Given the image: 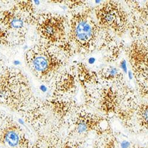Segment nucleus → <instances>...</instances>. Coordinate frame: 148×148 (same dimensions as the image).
Instances as JSON below:
<instances>
[{
    "label": "nucleus",
    "instance_id": "obj_1",
    "mask_svg": "<svg viewBox=\"0 0 148 148\" xmlns=\"http://www.w3.org/2000/svg\"><path fill=\"white\" fill-rule=\"evenodd\" d=\"M85 90V106L92 107L104 116H116L127 127L130 126L134 111L140 100L136 90L126 82L107 85L98 79L96 71L88 69L81 84Z\"/></svg>",
    "mask_w": 148,
    "mask_h": 148
},
{
    "label": "nucleus",
    "instance_id": "obj_2",
    "mask_svg": "<svg viewBox=\"0 0 148 148\" xmlns=\"http://www.w3.org/2000/svg\"><path fill=\"white\" fill-rule=\"evenodd\" d=\"M104 32L96 20L94 8L87 5L72 11L68 18L69 57L89 55L97 51Z\"/></svg>",
    "mask_w": 148,
    "mask_h": 148
},
{
    "label": "nucleus",
    "instance_id": "obj_3",
    "mask_svg": "<svg viewBox=\"0 0 148 148\" xmlns=\"http://www.w3.org/2000/svg\"><path fill=\"white\" fill-rule=\"evenodd\" d=\"M37 100L27 76L0 57V105L24 114Z\"/></svg>",
    "mask_w": 148,
    "mask_h": 148
},
{
    "label": "nucleus",
    "instance_id": "obj_4",
    "mask_svg": "<svg viewBox=\"0 0 148 148\" xmlns=\"http://www.w3.org/2000/svg\"><path fill=\"white\" fill-rule=\"evenodd\" d=\"M36 14L32 1H17L0 14V45L16 47L26 41L29 27L35 25Z\"/></svg>",
    "mask_w": 148,
    "mask_h": 148
},
{
    "label": "nucleus",
    "instance_id": "obj_5",
    "mask_svg": "<svg viewBox=\"0 0 148 148\" xmlns=\"http://www.w3.org/2000/svg\"><path fill=\"white\" fill-rule=\"evenodd\" d=\"M68 57L59 49L40 42L29 48L24 55L27 66L43 82H53L66 65Z\"/></svg>",
    "mask_w": 148,
    "mask_h": 148
},
{
    "label": "nucleus",
    "instance_id": "obj_6",
    "mask_svg": "<svg viewBox=\"0 0 148 148\" xmlns=\"http://www.w3.org/2000/svg\"><path fill=\"white\" fill-rule=\"evenodd\" d=\"M42 42L59 49L68 58V19L63 15L52 13L38 14L35 25Z\"/></svg>",
    "mask_w": 148,
    "mask_h": 148
},
{
    "label": "nucleus",
    "instance_id": "obj_7",
    "mask_svg": "<svg viewBox=\"0 0 148 148\" xmlns=\"http://www.w3.org/2000/svg\"><path fill=\"white\" fill-rule=\"evenodd\" d=\"M96 20L103 29L117 38L129 32V17L126 7L117 1L109 0L94 8Z\"/></svg>",
    "mask_w": 148,
    "mask_h": 148
},
{
    "label": "nucleus",
    "instance_id": "obj_8",
    "mask_svg": "<svg viewBox=\"0 0 148 148\" xmlns=\"http://www.w3.org/2000/svg\"><path fill=\"white\" fill-rule=\"evenodd\" d=\"M139 96L148 100V43L133 40L125 50Z\"/></svg>",
    "mask_w": 148,
    "mask_h": 148
},
{
    "label": "nucleus",
    "instance_id": "obj_9",
    "mask_svg": "<svg viewBox=\"0 0 148 148\" xmlns=\"http://www.w3.org/2000/svg\"><path fill=\"white\" fill-rule=\"evenodd\" d=\"M129 17L128 33L133 40L148 43V1H125Z\"/></svg>",
    "mask_w": 148,
    "mask_h": 148
},
{
    "label": "nucleus",
    "instance_id": "obj_10",
    "mask_svg": "<svg viewBox=\"0 0 148 148\" xmlns=\"http://www.w3.org/2000/svg\"><path fill=\"white\" fill-rule=\"evenodd\" d=\"M52 83H54V97L65 98V95L73 93L79 83L76 66L65 68Z\"/></svg>",
    "mask_w": 148,
    "mask_h": 148
},
{
    "label": "nucleus",
    "instance_id": "obj_11",
    "mask_svg": "<svg viewBox=\"0 0 148 148\" xmlns=\"http://www.w3.org/2000/svg\"><path fill=\"white\" fill-rule=\"evenodd\" d=\"M98 81L107 85H119L126 82L122 71L114 66L108 65L96 72Z\"/></svg>",
    "mask_w": 148,
    "mask_h": 148
},
{
    "label": "nucleus",
    "instance_id": "obj_12",
    "mask_svg": "<svg viewBox=\"0 0 148 148\" xmlns=\"http://www.w3.org/2000/svg\"><path fill=\"white\" fill-rule=\"evenodd\" d=\"M134 127L148 130V100L140 102L134 111Z\"/></svg>",
    "mask_w": 148,
    "mask_h": 148
},
{
    "label": "nucleus",
    "instance_id": "obj_13",
    "mask_svg": "<svg viewBox=\"0 0 148 148\" xmlns=\"http://www.w3.org/2000/svg\"><path fill=\"white\" fill-rule=\"evenodd\" d=\"M13 126V125H11V126L6 129L4 138L8 145L11 147H14L20 142V135L17 132V129L16 126Z\"/></svg>",
    "mask_w": 148,
    "mask_h": 148
},
{
    "label": "nucleus",
    "instance_id": "obj_14",
    "mask_svg": "<svg viewBox=\"0 0 148 148\" xmlns=\"http://www.w3.org/2000/svg\"><path fill=\"white\" fill-rule=\"evenodd\" d=\"M130 145V142L127 140H123L120 143V147L121 148H129Z\"/></svg>",
    "mask_w": 148,
    "mask_h": 148
},
{
    "label": "nucleus",
    "instance_id": "obj_15",
    "mask_svg": "<svg viewBox=\"0 0 148 148\" xmlns=\"http://www.w3.org/2000/svg\"><path fill=\"white\" fill-rule=\"evenodd\" d=\"M104 148H105V147H104ZM113 148H116V147H113Z\"/></svg>",
    "mask_w": 148,
    "mask_h": 148
}]
</instances>
